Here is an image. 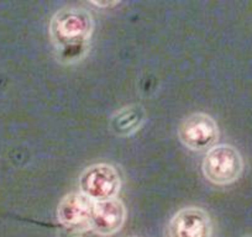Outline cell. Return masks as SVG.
<instances>
[{
    "label": "cell",
    "instance_id": "7a4b0ae2",
    "mask_svg": "<svg viewBox=\"0 0 252 237\" xmlns=\"http://www.w3.org/2000/svg\"><path fill=\"white\" fill-rule=\"evenodd\" d=\"M244 169L240 152L231 145H217L205 154L202 163L204 177L217 185H227L236 182Z\"/></svg>",
    "mask_w": 252,
    "mask_h": 237
},
{
    "label": "cell",
    "instance_id": "3957f363",
    "mask_svg": "<svg viewBox=\"0 0 252 237\" xmlns=\"http://www.w3.org/2000/svg\"><path fill=\"white\" fill-rule=\"evenodd\" d=\"M79 192L94 203L115 199L121 188L118 169L111 164L96 163L87 167L78 180Z\"/></svg>",
    "mask_w": 252,
    "mask_h": 237
},
{
    "label": "cell",
    "instance_id": "8992f818",
    "mask_svg": "<svg viewBox=\"0 0 252 237\" xmlns=\"http://www.w3.org/2000/svg\"><path fill=\"white\" fill-rule=\"evenodd\" d=\"M126 207L120 199L94 203L89 230L100 236H110L121 230L126 221Z\"/></svg>",
    "mask_w": 252,
    "mask_h": 237
},
{
    "label": "cell",
    "instance_id": "6da1fadb",
    "mask_svg": "<svg viewBox=\"0 0 252 237\" xmlns=\"http://www.w3.org/2000/svg\"><path fill=\"white\" fill-rule=\"evenodd\" d=\"M93 16L82 6L62 8L50 21V37L63 59H72L83 53L93 33Z\"/></svg>",
    "mask_w": 252,
    "mask_h": 237
},
{
    "label": "cell",
    "instance_id": "5b68a950",
    "mask_svg": "<svg viewBox=\"0 0 252 237\" xmlns=\"http://www.w3.org/2000/svg\"><path fill=\"white\" fill-rule=\"evenodd\" d=\"M168 234L169 237H212V220L200 207H183L169 221Z\"/></svg>",
    "mask_w": 252,
    "mask_h": 237
},
{
    "label": "cell",
    "instance_id": "52a82bcc",
    "mask_svg": "<svg viewBox=\"0 0 252 237\" xmlns=\"http://www.w3.org/2000/svg\"><path fill=\"white\" fill-rule=\"evenodd\" d=\"M94 202L78 193H69L60 202L57 219L64 227L73 230H89Z\"/></svg>",
    "mask_w": 252,
    "mask_h": 237
},
{
    "label": "cell",
    "instance_id": "277c9868",
    "mask_svg": "<svg viewBox=\"0 0 252 237\" xmlns=\"http://www.w3.org/2000/svg\"><path fill=\"white\" fill-rule=\"evenodd\" d=\"M178 137L182 144L192 151H204L217 146L219 127L214 118L204 113L187 116L178 127Z\"/></svg>",
    "mask_w": 252,
    "mask_h": 237
},
{
    "label": "cell",
    "instance_id": "ba28073f",
    "mask_svg": "<svg viewBox=\"0 0 252 237\" xmlns=\"http://www.w3.org/2000/svg\"><path fill=\"white\" fill-rule=\"evenodd\" d=\"M146 113L137 104L119 109L110 118V130L116 136H130L144 125Z\"/></svg>",
    "mask_w": 252,
    "mask_h": 237
}]
</instances>
